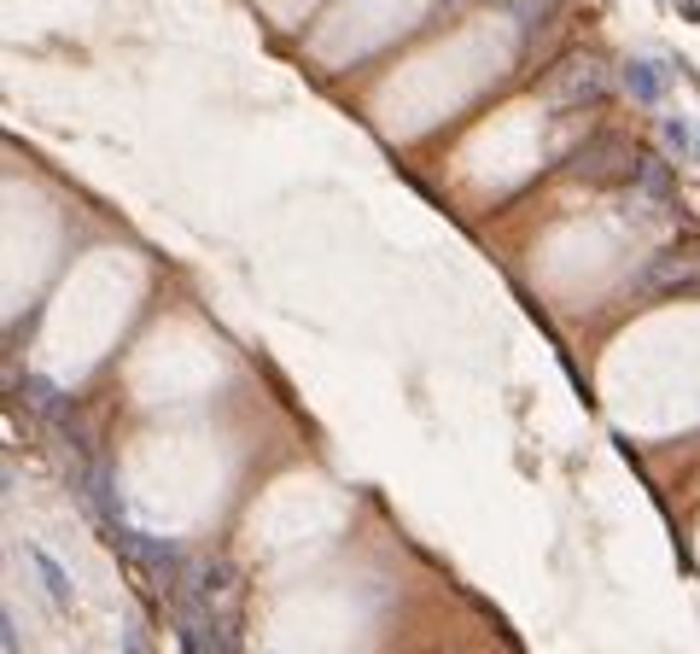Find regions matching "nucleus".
Returning a JSON list of instances; mask_svg holds the SVG:
<instances>
[{
	"instance_id": "nucleus-3",
	"label": "nucleus",
	"mask_w": 700,
	"mask_h": 654,
	"mask_svg": "<svg viewBox=\"0 0 700 654\" xmlns=\"http://www.w3.org/2000/svg\"><path fill=\"white\" fill-rule=\"evenodd\" d=\"M117 544H123V556H129L135 567H147L152 579L170 590L176 579H181V544H163V538H147V531H129L123 526L117 531Z\"/></svg>"
},
{
	"instance_id": "nucleus-7",
	"label": "nucleus",
	"mask_w": 700,
	"mask_h": 654,
	"mask_svg": "<svg viewBox=\"0 0 700 654\" xmlns=\"http://www.w3.org/2000/svg\"><path fill=\"white\" fill-rule=\"evenodd\" d=\"M643 188H648L654 199H671V193H677V181H671V170H666V158H654V152L643 158Z\"/></svg>"
},
{
	"instance_id": "nucleus-8",
	"label": "nucleus",
	"mask_w": 700,
	"mask_h": 654,
	"mask_svg": "<svg viewBox=\"0 0 700 654\" xmlns=\"http://www.w3.org/2000/svg\"><path fill=\"white\" fill-rule=\"evenodd\" d=\"M508 7H513V18H520V24H538V18L554 12L561 0H508Z\"/></svg>"
},
{
	"instance_id": "nucleus-6",
	"label": "nucleus",
	"mask_w": 700,
	"mask_h": 654,
	"mask_svg": "<svg viewBox=\"0 0 700 654\" xmlns=\"http://www.w3.org/2000/svg\"><path fill=\"white\" fill-rule=\"evenodd\" d=\"M30 567L41 572V590H47V597H53V608H71V602H76V590H71V572L59 567V561H53V556H47V549H41V544H30Z\"/></svg>"
},
{
	"instance_id": "nucleus-1",
	"label": "nucleus",
	"mask_w": 700,
	"mask_h": 654,
	"mask_svg": "<svg viewBox=\"0 0 700 654\" xmlns=\"http://www.w3.org/2000/svg\"><path fill=\"white\" fill-rule=\"evenodd\" d=\"M643 158L648 152H636L630 140H619V135H595L590 147L572 152L566 170L579 181H590V188H619V181H643Z\"/></svg>"
},
{
	"instance_id": "nucleus-5",
	"label": "nucleus",
	"mask_w": 700,
	"mask_h": 654,
	"mask_svg": "<svg viewBox=\"0 0 700 654\" xmlns=\"http://www.w3.org/2000/svg\"><path fill=\"white\" fill-rule=\"evenodd\" d=\"M619 82H625V94L636 99V106H660L666 99V71L654 65V59H630V65L619 71Z\"/></svg>"
},
{
	"instance_id": "nucleus-9",
	"label": "nucleus",
	"mask_w": 700,
	"mask_h": 654,
	"mask_svg": "<svg viewBox=\"0 0 700 654\" xmlns=\"http://www.w3.org/2000/svg\"><path fill=\"white\" fill-rule=\"evenodd\" d=\"M694 140H700V129H689V123H666V147L694 152Z\"/></svg>"
},
{
	"instance_id": "nucleus-10",
	"label": "nucleus",
	"mask_w": 700,
	"mask_h": 654,
	"mask_svg": "<svg viewBox=\"0 0 700 654\" xmlns=\"http://www.w3.org/2000/svg\"><path fill=\"white\" fill-rule=\"evenodd\" d=\"M694 158H700V140H694Z\"/></svg>"
},
{
	"instance_id": "nucleus-4",
	"label": "nucleus",
	"mask_w": 700,
	"mask_h": 654,
	"mask_svg": "<svg viewBox=\"0 0 700 654\" xmlns=\"http://www.w3.org/2000/svg\"><path fill=\"white\" fill-rule=\"evenodd\" d=\"M648 293H671V286H694L700 281V240H683L671 245V252H660L648 263Z\"/></svg>"
},
{
	"instance_id": "nucleus-2",
	"label": "nucleus",
	"mask_w": 700,
	"mask_h": 654,
	"mask_svg": "<svg viewBox=\"0 0 700 654\" xmlns=\"http://www.w3.org/2000/svg\"><path fill=\"white\" fill-rule=\"evenodd\" d=\"M607 88H613V76H607V65H602L595 53H566L561 65L543 76V99H549V106H561V112L595 106Z\"/></svg>"
}]
</instances>
